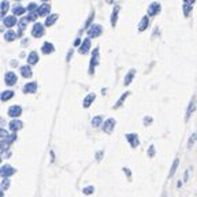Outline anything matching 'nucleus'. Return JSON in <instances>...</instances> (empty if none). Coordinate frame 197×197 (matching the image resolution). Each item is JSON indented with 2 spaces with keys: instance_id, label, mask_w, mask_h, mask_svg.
Wrapping results in <instances>:
<instances>
[{
  "instance_id": "1",
  "label": "nucleus",
  "mask_w": 197,
  "mask_h": 197,
  "mask_svg": "<svg viewBox=\"0 0 197 197\" xmlns=\"http://www.w3.org/2000/svg\"><path fill=\"white\" fill-rule=\"evenodd\" d=\"M16 81H18V78H16V74L12 73V71H7L4 75V82L5 85H8V86H12V85L16 84Z\"/></svg>"
},
{
  "instance_id": "2",
  "label": "nucleus",
  "mask_w": 197,
  "mask_h": 197,
  "mask_svg": "<svg viewBox=\"0 0 197 197\" xmlns=\"http://www.w3.org/2000/svg\"><path fill=\"white\" fill-rule=\"evenodd\" d=\"M101 32H103V27L100 25H92V27L88 30V38L97 37V36L101 34Z\"/></svg>"
},
{
  "instance_id": "3",
  "label": "nucleus",
  "mask_w": 197,
  "mask_h": 197,
  "mask_svg": "<svg viewBox=\"0 0 197 197\" xmlns=\"http://www.w3.org/2000/svg\"><path fill=\"white\" fill-rule=\"evenodd\" d=\"M16 172V170L12 166H10V164H4V166H2V175H3V178H8V177H11L12 174H15Z\"/></svg>"
},
{
  "instance_id": "4",
  "label": "nucleus",
  "mask_w": 197,
  "mask_h": 197,
  "mask_svg": "<svg viewBox=\"0 0 197 197\" xmlns=\"http://www.w3.org/2000/svg\"><path fill=\"white\" fill-rule=\"evenodd\" d=\"M32 33L34 37H41V36L44 34V25L40 23V22H36L34 25H33V29H32Z\"/></svg>"
},
{
  "instance_id": "5",
  "label": "nucleus",
  "mask_w": 197,
  "mask_h": 197,
  "mask_svg": "<svg viewBox=\"0 0 197 197\" xmlns=\"http://www.w3.org/2000/svg\"><path fill=\"white\" fill-rule=\"evenodd\" d=\"M97 55H98V48H95L92 51V60H90V64H89V74H93L95 66L97 64Z\"/></svg>"
},
{
  "instance_id": "6",
  "label": "nucleus",
  "mask_w": 197,
  "mask_h": 197,
  "mask_svg": "<svg viewBox=\"0 0 197 197\" xmlns=\"http://www.w3.org/2000/svg\"><path fill=\"white\" fill-rule=\"evenodd\" d=\"M160 12V4L159 3H152V4H149V7H148V15L149 16H155L157 15V14Z\"/></svg>"
},
{
  "instance_id": "7",
  "label": "nucleus",
  "mask_w": 197,
  "mask_h": 197,
  "mask_svg": "<svg viewBox=\"0 0 197 197\" xmlns=\"http://www.w3.org/2000/svg\"><path fill=\"white\" fill-rule=\"evenodd\" d=\"M114 127H115V119L114 118H108L103 125V130L105 131V133H111V131L114 130Z\"/></svg>"
},
{
  "instance_id": "8",
  "label": "nucleus",
  "mask_w": 197,
  "mask_h": 197,
  "mask_svg": "<svg viewBox=\"0 0 197 197\" xmlns=\"http://www.w3.org/2000/svg\"><path fill=\"white\" fill-rule=\"evenodd\" d=\"M126 138H127V141L130 142V145L133 148H137L138 147V144H140V141H138V136H137L136 133H129V134H126Z\"/></svg>"
},
{
  "instance_id": "9",
  "label": "nucleus",
  "mask_w": 197,
  "mask_h": 197,
  "mask_svg": "<svg viewBox=\"0 0 197 197\" xmlns=\"http://www.w3.org/2000/svg\"><path fill=\"white\" fill-rule=\"evenodd\" d=\"M36 89H37V84H36V82H29V84H26L23 86L22 92L26 93V95H29V93H34Z\"/></svg>"
},
{
  "instance_id": "10",
  "label": "nucleus",
  "mask_w": 197,
  "mask_h": 197,
  "mask_svg": "<svg viewBox=\"0 0 197 197\" xmlns=\"http://www.w3.org/2000/svg\"><path fill=\"white\" fill-rule=\"evenodd\" d=\"M21 114H22V108L19 105H12V107H10V108H8V115H10V116H12V118L19 116Z\"/></svg>"
},
{
  "instance_id": "11",
  "label": "nucleus",
  "mask_w": 197,
  "mask_h": 197,
  "mask_svg": "<svg viewBox=\"0 0 197 197\" xmlns=\"http://www.w3.org/2000/svg\"><path fill=\"white\" fill-rule=\"evenodd\" d=\"M49 10H51V5L48 4V3H44V4H41L40 7H38V15H41V16H45V15H48L49 14Z\"/></svg>"
},
{
  "instance_id": "12",
  "label": "nucleus",
  "mask_w": 197,
  "mask_h": 197,
  "mask_svg": "<svg viewBox=\"0 0 197 197\" xmlns=\"http://www.w3.org/2000/svg\"><path fill=\"white\" fill-rule=\"evenodd\" d=\"M194 108H196V98H192L190 100V103H189V107H188V109H186V115H185V119L188 120L189 118H190V115L193 114V111H194Z\"/></svg>"
},
{
  "instance_id": "13",
  "label": "nucleus",
  "mask_w": 197,
  "mask_h": 197,
  "mask_svg": "<svg viewBox=\"0 0 197 197\" xmlns=\"http://www.w3.org/2000/svg\"><path fill=\"white\" fill-rule=\"evenodd\" d=\"M89 48H90V38H85V40L82 41L78 51H79V54H86V52L89 51Z\"/></svg>"
},
{
  "instance_id": "14",
  "label": "nucleus",
  "mask_w": 197,
  "mask_h": 197,
  "mask_svg": "<svg viewBox=\"0 0 197 197\" xmlns=\"http://www.w3.org/2000/svg\"><path fill=\"white\" fill-rule=\"evenodd\" d=\"M19 70H21V74L23 78H30L32 77V67L30 66H21Z\"/></svg>"
},
{
  "instance_id": "15",
  "label": "nucleus",
  "mask_w": 197,
  "mask_h": 197,
  "mask_svg": "<svg viewBox=\"0 0 197 197\" xmlns=\"http://www.w3.org/2000/svg\"><path fill=\"white\" fill-rule=\"evenodd\" d=\"M22 126H23V123H22V120H18V119H14V120H11L10 122V129H11V131H16V130H19V129H22Z\"/></svg>"
},
{
  "instance_id": "16",
  "label": "nucleus",
  "mask_w": 197,
  "mask_h": 197,
  "mask_svg": "<svg viewBox=\"0 0 197 197\" xmlns=\"http://www.w3.org/2000/svg\"><path fill=\"white\" fill-rule=\"evenodd\" d=\"M148 26H149V18H148L147 15H145V16H142L141 21H140L138 30H140V32H144V30H147Z\"/></svg>"
},
{
  "instance_id": "17",
  "label": "nucleus",
  "mask_w": 197,
  "mask_h": 197,
  "mask_svg": "<svg viewBox=\"0 0 197 197\" xmlns=\"http://www.w3.org/2000/svg\"><path fill=\"white\" fill-rule=\"evenodd\" d=\"M193 4H194V0H185V4H183V14H185V16H188L190 14Z\"/></svg>"
},
{
  "instance_id": "18",
  "label": "nucleus",
  "mask_w": 197,
  "mask_h": 197,
  "mask_svg": "<svg viewBox=\"0 0 197 197\" xmlns=\"http://www.w3.org/2000/svg\"><path fill=\"white\" fill-rule=\"evenodd\" d=\"M41 51H43V54H45V55L52 54V52L55 51V47L52 45L51 43H44L43 47H41Z\"/></svg>"
},
{
  "instance_id": "19",
  "label": "nucleus",
  "mask_w": 197,
  "mask_h": 197,
  "mask_svg": "<svg viewBox=\"0 0 197 197\" xmlns=\"http://www.w3.org/2000/svg\"><path fill=\"white\" fill-rule=\"evenodd\" d=\"M3 23H4L7 27H12L14 25H16V18H15L14 15H11V16H5L4 21H3Z\"/></svg>"
},
{
  "instance_id": "20",
  "label": "nucleus",
  "mask_w": 197,
  "mask_h": 197,
  "mask_svg": "<svg viewBox=\"0 0 197 197\" xmlns=\"http://www.w3.org/2000/svg\"><path fill=\"white\" fill-rule=\"evenodd\" d=\"M95 98H96L95 93H89V95L85 97V100H84V107H85V108H89L90 104L93 103V100H95Z\"/></svg>"
},
{
  "instance_id": "21",
  "label": "nucleus",
  "mask_w": 197,
  "mask_h": 197,
  "mask_svg": "<svg viewBox=\"0 0 197 197\" xmlns=\"http://www.w3.org/2000/svg\"><path fill=\"white\" fill-rule=\"evenodd\" d=\"M57 18H59L57 14H51V15H48L47 16V19H45V26H52V25L56 22Z\"/></svg>"
},
{
  "instance_id": "22",
  "label": "nucleus",
  "mask_w": 197,
  "mask_h": 197,
  "mask_svg": "<svg viewBox=\"0 0 197 197\" xmlns=\"http://www.w3.org/2000/svg\"><path fill=\"white\" fill-rule=\"evenodd\" d=\"M27 62H29V64H36V63L38 62V55L36 51H32L29 54V56H27Z\"/></svg>"
},
{
  "instance_id": "23",
  "label": "nucleus",
  "mask_w": 197,
  "mask_h": 197,
  "mask_svg": "<svg viewBox=\"0 0 197 197\" xmlns=\"http://www.w3.org/2000/svg\"><path fill=\"white\" fill-rule=\"evenodd\" d=\"M16 37H18V33L12 32V30H8V32L4 33V40L5 41H14Z\"/></svg>"
},
{
  "instance_id": "24",
  "label": "nucleus",
  "mask_w": 197,
  "mask_h": 197,
  "mask_svg": "<svg viewBox=\"0 0 197 197\" xmlns=\"http://www.w3.org/2000/svg\"><path fill=\"white\" fill-rule=\"evenodd\" d=\"M119 5H115L114 7V11H112V15H111V25L112 26H115V23H116V18H118V14H119Z\"/></svg>"
},
{
  "instance_id": "25",
  "label": "nucleus",
  "mask_w": 197,
  "mask_h": 197,
  "mask_svg": "<svg viewBox=\"0 0 197 197\" xmlns=\"http://www.w3.org/2000/svg\"><path fill=\"white\" fill-rule=\"evenodd\" d=\"M134 75H136V70H130L127 74H126V77H125V85H129L131 81H133V78H134Z\"/></svg>"
},
{
  "instance_id": "26",
  "label": "nucleus",
  "mask_w": 197,
  "mask_h": 197,
  "mask_svg": "<svg viewBox=\"0 0 197 197\" xmlns=\"http://www.w3.org/2000/svg\"><path fill=\"white\" fill-rule=\"evenodd\" d=\"M14 90H4V92L2 93V100L3 101H7V100H10L11 97H14Z\"/></svg>"
},
{
  "instance_id": "27",
  "label": "nucleus",
  "mask_w": 197,
  "mask_h": 197,
  "mask_svg": "<svg viewBox=\"0 0 197 197\" xmlns=\"http://www.w3.org/2000/svg\"><path fill=\"white\" fill-rule=\"evenodd\" d=\"M178 164H179V159H175L174 161H172V166H171V170H170V172H168V178H171L172 175L175 174V171H177V168H178Z\"/></svg>"
},
{
  "instance_id": "28",
  "label": "nucleus",
  "mask_w": 197,
  "mask_h": 197,
  "mask_svg": "<svg viewBox=\"0 0 197 197\" xmlns=\"http://www.w3.org/2000/svg\"><path fill=\"white\" fill-rule=\"evenodd\" d=\"M8 7H10V3L8 2H2V4H0V15L4 16L5 12H7V10H8Z\"/></svg>"
},
{
  "instance_id": "29",
  "label": "nucleus",
  "mask_w": 197,
  "mask_h": 197,
  "mask_svg": "<svg viewBox=\"0 0 197 197\" xmlns=\"http://www.w3.org/2000/svg\"><path fill=\"white\" fill-rule=\"evenodd\" d=\"M27 21H29V19H27V18H22L21 21L18 22V23H19V32H18V37H19V36H22L21 33L23 32V30H25V27H26V23H27Z\"/></svg>"
},
{
  "instance_id": "30",
  "label": "nucleus",
  "mask_w": 197,
  "mask_h": 197,
  "mask_svg": "<svg viewBox=\"0 0 197 197\" xmlns=\"http://www.w3.org/2000/svg\"><path fill=\"white\" fill-rule=\"evenodd\" d=\"M26 11V8L25 7H22V5H14V8H12V12H14V15H22V14Z\"/></svg>"
},
{
  "instance_id": "31",
  "label": "nucleus",
  "mask_w": 197,
  "mask_h": 197,
  "mask_svg": "<svg viewBox=\"0 0 197 197\" xmlns=\"http://www.w3.org/2000/svg\"><path fill=\"white\" fill-rule=\"evenodd\" d=\"M10 144H11V141L8 138H3L2 140V145H0V149H2V152H5V150L10 148Z\"/></svg>"
},
{
  "instance_id": "32",
  "label": "nucleus",
  "mask_w": 197,
  "mask_h": 197,
  "mask_svg": "<svg viewBox=\"0 0 197 197\" xmlns=\"http://www.w3.org/2000/svg\"><path fill=\"white\" fill-rule=\"evenodd\" d=\"M101 122H103V118H101V115H97V116H95L92 119V126H93V127H98V126L101 125Z\"/></svg>"
},
{
  "instance_id": "33",
  "label": "nucleus",
  "mask_w": 197,
  "mask_h": 197,
  "mask_svg": "<svg viewBox=\"0 0 197 197\" xmlns=\"http://www.w3.org/2000/svg\"><path fill=\"white\" fill-rule=\"evenodd\" d=\"M129 95H130V93H129V92H125V93H123V95H122V96H120V97H119V100H118V101H116V104H115V105H114V107H115V108H118V107H119V105H120V104H122V103H123V101H125V98H126V97H127V96H129Z\"/></svg>"
},
{
  "instance_id": "34",
  "label": "nucleus",
  "mask_w": 197,
  "mask_h": 197,
  "mask_svg": "<svg viewBox=\"0 0 197 197\" xmlns=\"http://www.w3.org/2000/svg\"><path fill=\"white\" fill-rule=\"evenodd\" d=\"M26 10H29L30 12H34V11H38V7H37L36 3H30V4L26 7Z\"/></svg>"
},
{
  "instance_id": "35",
  "label": "nucleus",
  "mask_w": 197,
  "mask_h": 197,
  "mask_svg": "<svg viewBox=\"0 0 197 197\" xmlns=\"http://www.w3.org/2000/svg\"><path fill=\"white\" fill-rule=\"evenodd\" d=\"M155 145H150L149 148H148V156H149V157H153V156H155Z\"/></svg>"
},
{
  "instance_id": "36",
  "label": "nucleus",
  "mask_w": 197,
  "mask_h": 197,
  "mask_svg": "<svg viewBox=\"0 0 197 197\" xmlns=\"http://www.w3.org/2000/svg\"><path fill=\"white\" fill-rule=\"evenodd\" d=\"M84 192L85 194H92L93 192H95V188H93V186H86V188H84Z\"/></svg>"
},
{
  "instance_id": "37",
  "label": "nucleus",
  "mask_w": 197,
  "mask_h": 197,
  "mask_svg": "<svg viewBox=\"0 0 197 197\" xmlns=\"http://www.w3.org/2000/svg\"><path fill=\"white\" fill-rule=\"evenodd\" d=\"M8 185H10V181H8V178L3 179V182H2V188H3V190H5V189L8 188Z\"/></svg>"
},
{
  "instance_id": "38",
  "label": "nucleus",
  "mask_w": 197,
  "mask_h": 197,
  "mask_svg": "<svg viewBox=\"0 0 197 197\" xmlns=\"http://www.w3.org/2000/svg\"><path fill=\"white\" fill-rule=\"evenodd\" d=\"M37 15L38 14H36V12H30L29 15H27V19H29V21H36V19H37Z\"/></svg>"
},
{
  "instance_id": "39",
  "label": "nucleus",
  "mask_w": 197,
  "mask_h": 197,
  "mask_svg": "<svg viewBox=\"0 0 197 197\" xmlns=\"http://www.w3.org/2000/svg\"><path fill=\"white\" fill-rule=\"evenodd\" d=\"M93 16H95V14H93V12H90V15H89V18H88V21H86V25H85V27H89V25L92 23V19H93Z\"/></svg>"
},
{
  "instance_id": "40",
  "label": "nucleus",
  "mask_w": 197,
  "mask_h": 197,
  "mask_svg": "<svg viewBox=\"0 0 197 197\" xmlns=\"http://www.w3.org/2000/svg\"><path fill=\"white\" fill-rule=\"evenodd\" d=\"M103 153H104V150H98V152H96V159H97V160H101V159H103Z\"/></svg>"
},
{
  "instance_id": "41",
  "label": "nucleus",
  "mask_w": 197,
  "mask_h": 197,
  "mask_svg": "<svg viewBox=\"0 0 197 197\" xmlns=\"http://www.w3.org/2000/svg\"><path fill=\"white\" fill-rule=\"evenodd\" d=\"M150 122H152V118H150V116H145L144 118V123H145V125H150Z\"/></svg>"
},
{
  "instance_id": "42",
  "label": "nucleus",
  "mask_w": 197,
  "mask_h": 197,
  "mask_svg": "<svg viewBox=\"0 0 197 197\" xmlns=\"http://www.w3.org/2000/svg\"><path fill=\"white\" fill-rule=\"evenodd\" d=\"M71 54H73V51H71V49H70V51H68V54H67V56H66V60H67V62H68V60H70Z\"/></svg>"
},
{
  "instance_id": "43",
  "label": "nucleus",
  "mask_w": 197,
  "mask_h": 197,
  "mask_svg": "<svg viewBox=\"0 0 197 197\" xmlns=\"http://www.w3.org/2000/svg\"><path fill=\"white\" fill-rule=\"evenodd\" d=\"M79 44H81V40H79V38H77V40L74 41V45H75V47H78Z\"/></svg>"
},
{
  "instance_id": "44",
  "label": "nucleus",
  "mask_w": 197,
  "mask_h": 197,
  "mask_svg": "<svg viewBox=\"0 0 197 197\" xmlns=\"http://www.w3.org/2000/svg\"><path fill=\"white\" fill-rule=\"evenodd\" d=\"M123 171H125V172H126V174H127V177H129V178H130V177H131V172H130V171H129V170H127V168H123Z\"/></svg>"
},
{
  "instance_id": "45",
  "label": "nucleus",
  "mask_w": 197,
  "mask_h": 197,
  "mask_svg": "<svg viewBox=\"0 0 197 197\" xmlns=\"http://www.w3.org/2000/svg\"><path fill=\"white\" fill-rule=\"evenodd\" d=\"M188 177H189V171L185 172V178H183V181H188Z\"/></svg>"
}]
</instances>
